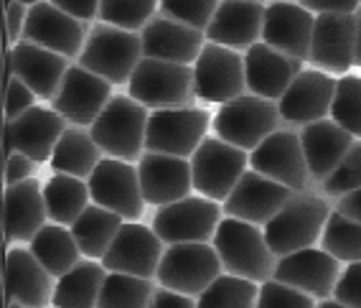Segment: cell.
<instances>
[{"instance_id": "obj_1", "label": "cell", "mask_w": 361, "mask_h": 308, "mask_svg": "<svg viewBox=\"0 0 361 308\" xmlns=\"http://www.w3.org/2000/svg\"><path fill=\"white\" fill-rule=\"evenodd\" d=\"M334 206L336 204H331L329 196H323L321 191H295V196L262 227L272 252L283 257L321 244Z\"/></svg>"}, {"instance_id": "obj_2", "label": "cell", "mask_w": 361, "mask_h": 308, "mask_svg": "<svg viewBox=\"0 0 361 308\" xmlns=\"http://www.w3.org/2000/svg\"><path fill=\"white\" fill-rule=\"evenodd\" d=\"M212 244L219 252L224 273L247 278V280L264 283L275 278L278 255L267 244L264 230L245 219L224 217Z\"/></svg>"}, {"instance_id": "obj_3", "label": "cell", "mask_w": 361, "mask_h": 308, "mask_svg": "<svg viewBox=\"0 0 361 308\" xmlns=\"http://www.w3.org/2000/svg\"><path fill=\"white\" fill-rule=\"evenodd\" d=\"M150 109L130 95H112L99 117L92 122V138L107 158L137 163L145 153Z\"/></svg>"}, {"instance_id": "obj_4", "label": "cell", "mask_w": 361, "mask_h": 308, "mask_svg": "<svg viewBox=\"0 0 361 308\" xmlns=\"http://www.w3.org/2000/svg\"><path fill=\"white\" fill-rule=\"evenodd\" d=\"M142 57L145 54H142L140 31H128V28L94 20L90 23V33L77 64L112 84H128Z\"/></svg>"}, {"instance_id": "obj_5", "label": "cell", "mask_w": 361, "mask_h": 308, "mask_svg": "<svg viewBox=\"0 0 361 308\" xmlns=\"http://www.w3.org/2000/svg\"><path fill=\"white\" fill-rule=\"evenodd\" d=\"M283 125L285 120L280 115L278 100H267L252 92L219 105L212 120L214 135L237 148H245L250 153Z\"/></svg>"}, {"instance_id": "obj_6", "label": "cell", "mask_w": 361, "mask_h": 308, "mask_svg": "<svg viewBox=\"0 0 361 308\" xmlns=\"http://www.w3.org/2000/svg\"><path fill=\"white\" fill-rule=\"evenodd\" d=\"M128 95L148 109L188 107L196 100L194 66L142 57L128 82Z\"/></svg>"}, {"instance_id": "obj_7", "label": "cell", "mask_w": 361, "mask_h": 308, "mask_svg": "<svg viewBox=\"0 0 361 308\" xmlns=\"http://www.w3.org/2000/svg\"><path fill=\"white\" fill-rule=\"evenodd\" d=\"M221 273H224V265L212 242H178L166 244V252L155 273V283L168 290L196 298Z\"/></svg>"}, {"instance_id": "obj_8", "label": "cell", "mask_w": 361, "mask_h": 308, "mask_svg": "<svg viewBox=\"0 0 361 308\" xmlns=\"http://www.w3.org/2000/svg\"><path fill=\"white\" fill-rule=\"evenodd\" d=\"M247 168H250V150L221 141L219 135H209L191 155L194 191L224 204L239 179L247 174Z\"/></svg>"}, {"instance_id": "obj_9", "label": "cell", "mask_w": 361, "mask_h": 308, "mask_svg": "<svg viewBox=\"0 0 361 308\" xmlns=\"http://www.w3.org/2000/svg\"><path fill=\"white\" fill-rule=\"evenodd\" d=\"M212 112L196 105L171 109H150L145 150L191 158L196 148L209 138Z\"/></svg>"}, {"instance_id": "obj_10", "label": "cell", "mask_w": 361, "mask_h": 308, "mask_svg": "<svg viewBox=\"0 0 361 308\" xmlns=\"http://www.w3.org/2000/svg\"><path fill=\"white\" fill-rule=\"evenodd\" d=\"M221 219H224V206L194 191L173 204L158 206L150 227L166 244L212 242Z\"/></svg>"}, {"instance_id": "obj_11", "label": "cell", "mask_w": 361, "mask_h": 308, "mask_svg": "<svg viewBox=\"0 0 361 308\" xmlns=\"http://www.w3.org/2000/svg\"><path fill=\"white\" fill-rule=\"evenodd\" d=\"M196 100L209 105H224L247 92L245 52L207 41L194 61Z\"/></svg>"}, {"instance_id": "obj_12", "label": "cell", "mask_w": 361, "mask_h": 308, "mask_svg": "<svg viewBox=\"0 0 361 308\" xmlns=\"http://www.w3.org/2000/svg\"><path fill=\"white\" fill-rule=\"evenodd\" d=\"M250 168L270 176L278 184L290 186L293 191H308L313 186L303 141H300V130L290 128V125H283L280 130H275L270 138H264L252 150Z\"/></svg>"}, {"instance_id": "obj_13", "label": "cell", "mask_w": 361, "mask_h": 308, "mask_svg": "<svg viewBox=\"0 0 361 308\" xmlns=\"http://www.w3.org/2000/svg\"><path fill=\"white\" fill-rule=\"evenodd\" d=\"M87 184L94 204L117 212L125 222H140L145 212V196H142L137 163L104 155Z\"/></svg>"}, {"instance_id": "obj_14", "label": "cell", "mask_w": 361, "mask_h": 308, "mask_svg": "<svg viewBox=\"0 0 361 308\" xmlns=\"http://www.w3.org/2000/svg\"><path fill=\"white\" fill-rule=\"evenodd\" d=\"M66 128H69V122L54 107L33 105L20 117L3 122V158L13 150H20V153L31 155L36 163L51 161L54 148L61 141Z\"/></svg>"}, {"instance_id": "obj_15", "label": "cell", "mask_w": 361, "mask_h": 308, "mask_svg": "<svg viewBox=\"0 0 361 308\" xmlns=\"http://www.w3.org/2000/svg\"><path fill=\"white\" fill-rule=\"evenodd\" d=\"M112 87L115 84L102 79L94 71L84 69L82 64H74L66 69L64 79L59 84V92L54 95L51 107L64 117L69 125H82L92 128V122L97 120L104 105L110 102Z\"/></svg>"}, {"instance_id": "obj_16", "label": "cell", "mask_w": 361, "mask_h": 308, "mask_svg": "<svg viewBox=\"0 0 361 308\" xmlns=\"http://www.w3.org/2000/svg\"><path fill=\"white\" fill-rule=\"evenodd\" d=\"M87 33H90V26L84 20L66 13L64 8L54 6L51 0H41L28 11L26 31L20 41L39 44L77 61L84 49V41H87Z\"/></svg>"}, {"instance_id": "obj_17", "label": "cell", "mask_w": 361, "mask_h": 308, "mask_svg": "<svg viewBox=\"0 0 361 308\" xmlns=\"http://www.w3.org/2000/svg\"><path fill=\"white\" fill-rule=\"evenodd\" d=\"M336 79L329 71H321L316 66H305L293 84L285 90V95L278 100L280 115L285 125L290 128H303L310 122L331 117V105L336 95Z\"/></svg>"}, {"instance_id": "obj_18", "label": "cell", "mask_w": 361, "mask_h": 308, "mask_svg": "<svg viewBox=\"0 0 361 308\" xmlns=\"http://www.w3.org/2000/svg\"><path fill=\"white\" fill-rule=\"evenodd\" d=\"M341 265L343 263H338L321 244H313V247H303L278 257L275 280L288 283L293 288L313 295L316 301H326V298H334L336 283L343 270Z\"/></svg>"}, {"instance_id": "obj_19", "label": "cell", "mask_w": 361, "mask_h": 308, "mask_svg": "<svg viewBox=\"0 0 361 308\" xmlns=\"http://www.w3.org/2000/svg\"><path fill=\"white\" fill-rule=\"evenodd\" d=\"M356 13H318L308 66L341 77L354 69Z\"/></svg>"}, {"instance_id": "obj_20", "label": "cell", "mask_w": 361, "mask_h": 308, "mask_svg": "<svg viewBox=\"0 0 361 308\" xmlns=\"http://www.w3.org/2000/svg\"><path fill=\"white\" fill-rule=\"evenodd\" d=\"M163 252H166V242L158 237L153 227L140 222H125L107 255L102 257V265L110 273H128V276L155 280Z\"/></svg>"}, {"instance_id": "obj_21", "label": "cell", "mask_w": 361, "mask_h": 308, "mask_svg": "<svg viewBox=\"0 0 361 308\" xmlns=\"http://www.w3.org/2000/svg\"><path fill=\"white\" fill-rule=\"evenodd\" d=\"M313 31H316V13L300 6L298 0H270L264 8L262 41L305 64L310 59Z\"/></svg>"}, {"instance_id": "obj_22", "label": "cell", "mask_w": 361, "mask_h": 308, "mask_svg": "<svg viewBox=\"0 0 361 308\" xmlns=\"http://www.w3.org/2000/svg\"><path fill=\"white\" fill-rule=\"evenodd\" d=\"M295 196L290 186L278 184L270 176L259 174L255 168H247V174L239 179L229 199L224 201V217L245 219L252 225L264 227L288 201Z\"/></svg>"}, {"instance_id": "obj_23", "label": "cell", "mask_w": 361, "mask_h": 308, "mask_svg": "<svg viewBox=\"0 0 361 308\" xmlns=\"http://www.w3.org/2000/svg\"><path fill=\"white\" fill-rule=\"evenodd\" d=\"M137 174H140L145 204L166 206L194 194L191 158L145 150L137 161Z\"/></svg>"}, {"instance_id": "obj_24", "label": "cell", "mask_w": 361, "mask_h": 308, "mask_svg": "<svg viewBox=\"0 0 361 308\" xmlns=\"http://www.w3.org/2000/svg\"><path fill=\"white\" fill-rule=\"evenodd\" d=\"M49 222L44 184L36 176L3 189V237L8 244H28Z\"/></svg>"}, {"instance_id": "obj_25", "label": "cell", "mask_w": 361, "mask_h": 308, "mask_svg": "<svg viewBox=\"0 0 361 308\" xmlns=\"http://www.w3.org/2000/svg\"><path fill=\"white\" fill-rule=\"evenodd\" d=\"M3 283L6 298H18L26 308H49L56 290V278L39 263L31 247H8Z\"/></svg>"}, {"instance_id": "obj_26", "label": "cell", "mask_w": 361, "mask_h": 308, "mask_svg": "<svg viewBox=\"0 0 361 308\" xmlns=\"http://www.w3.org/2000/svg\"><path fill=\"white\" fill-rule=\"evenodd\" d=\"M305 61L278 52L275 46L257 41L245 52V71H247V92L267 100H280L293 79L305 69Z\"/></svg>"}, {"instance_id": "obj_27", "label": "cell", "mask_w": 361, "mask_h": 308, "mask_svg": "<svg viewBox=\"0 0 361 308\" xmlns=\"http://www.w3.org/2000/svg\"><path fill=\"white\" fill-rule=\"evenodd\" d=\"M264 8L267 3L262 0H221L212 23L204 31L207 41L247 52L250 46L262 41Z\"/></svg>"}, {"instance_id": "obj_28", "label": "cell", "mask_w": 361, "mask_h": 308, "mask_svg": "<svg viewBox=\"0 0 361 308\" xmlns=\"http://www.w3.org/2000/svg\"><path fill=\"white\" fill-rule=\"evenodd\" d=\"M140 39L142 54L148 59H161V61H176V64L194 66L201 49L207 44V33L158 13L140 31Z\"/></svg>"}, {"instance_id": "obj_29", "label": "cell", "mask_w": 361, "mask_h": 308, "mask_svg": "<svg viewBox=\"0 0 361 308\" xmlns=\"http://www.w3.org/2000/svg\"><path fill=\"white\" fill-rule=\"evenodd\" d=\"M6 52L11 57V61H13L16 77L23 79L39 95V100H46V102L54 100L66 69L74 64L71 59L61 57V54L51 52V49H44L39 44H28V41H18Z\"/></svg>"}, {"instance_id": "obj_30", "label": "cell", "mask_w": 361, "mask_h": 308, "mask_svg": "<svg viewBox=\"0 0 361 308\" xmlns=\"http://www.w3.org/2000/svg\"><path fill=\"white\" fill-rule=\"evenodd\" d=\"M300 130V141H303L305 161L310 168V179L313 184H323L331 174L336 171V166L343 161V155L351 150V146L356 143V135H351L346 128H341L334 117L326 120L310 122L303 125Z\"/></svg>"}, {"instance_id": "obj_31", "label": "cell", "mask_w": 361, "mask_h": 308, "mask_svg": "<svg viewBox=\"0 0 361 308\" xmlns=\"http://www.w3.org/2000/svg\"><path fill=\"white\" fill-rule=\"evenodd\" d=\"M107 273L110 270L104 268L102 260H82L69 273L56 278L51 308H97Z\"/></svg>"}, {"instance_id": "obj_32", "label": "cell", "mask_w": 361, "mask_h": 308, "mask_svg": "<svg viewBox=\"0 0 361 308\" xmlns=\"http://www.w3.org/2000/svg\"><path fill=\"white\" fill-rule=\"evenodd\" d=\"M104 158L102 148L94 143L90 128L82 125H69L61 135V141L56 143L51 155V168L56 174H71L79 179H90L92 171L99 166Z\"/></svg>"}, {"instance_id": "obj_33", "label": "cell", "mask_w": 361, "mask_h": 308, "mask_svg": "<svg viewBox=\"0 0 361 308\" xmlns=\"http://www.w3.org/2000/svg\"><path fill=\"white\" fill-rule=\"evenodd\" d=\"M125 219L120 217L112 209H104V206L94 204L92 201L79 219L71 225V232H74V239H77L79 250H82L84 257L90 260H102L107 255V250L115 242L117 232L123 230Z\"/></svg>"}, {"instance_id": "obj_34", "label": "cell", "mask_w": 361, "mask_h": 308, "mask_svg": "<svg viewBox=\"0 0 361 308\" xmlns=\"http://www.w3.org/2000/svg\"><path fill=\"white\" fill-rule=\"evenodd\" d=\"M44 201L51 222L71 227L79 219V214L92 204L90 184H87V179H79V176L54 171L44 181Z\"/></svg>"}, {"instance_id": "obj_35", "label": "cell", "mask_w": 361, "mask_h": 308, "mask_svg": "<svg viewBox=\"0 0 361 308\" xmlns=\"http://www.w3.org/2000/svg\"><path fill=\"white\" fill-rule=\"evenodd\" d=\"M28 247L54 278H61L64 273H69L74 265L82 263L84 257L77 239H74L71 227L56 225V222H49V225L41 227L39 235L28 242Z\"/></svg>"}, {"instance_id": "obj_36", "label": "cell", "mask_w": 361, "mask_h": 308, "mask_svg": "<svg viewBox=\"0 0 361 308\" xmlns=\"http://www.w3.org/2000/svg\"><path fill=\"white\" fill-rule=\"evenodd\" d=\"M259 283L221 273L204 293L196 295V308H255Z\"/></svg>"}, {"instance_id": "obj_37", "label": "cell", "mask_w": 361, "mask_h": 308, "mask_svg": "<svg viewBox=\"0 0 361 308\" xmlns=\"http://www.w3.org/2000/svg\"><path fill=\"white\" fill-rule=\"evenodd\" d=\"M155 288L150 278L128 276V273H107L99 293L97 308H148Z\"/></svg>"}, {"instance_id": "obj_38", "label": "cell", "mask_w": 361, "mask_h": 308, "mask_svg": "<svg viewBox=\"0 0 361 308\" xmlns=\"http://www.w3.org/2000/svg\"><path fill=\"white\" fill-rule=\"evenodd\" d=\"M321 247L343 265L361 263V222L346 217L334 206L326 230H323Z\"/></svg>"}, {"instance_id": "obj_39", "label": "cell", "mask_w": 361, "mask_h": 308, "mask_svg": "<svg viewBox=\"0 0 361 308\" xmlns=\"http://www.w3.org/2000/svg\"><path fill=\"white\" fill-rule=\"evenodd\" d=\"M161 11V0H102L99 3V18L110 26L142 31Z\"/></svg>"}, {"instance_id": "obj_40", "label": "cell", "mask_w": 361, "mask_h": 308, "mask_svg": "<svg viewBox=\"0 0 361 308\" xmlns=\"http://www.w3.org/2000/svg\"><path fill=\"white\" fill-rule=\"evenodd\" d=\"M331 117L351 135L361 138V74H341L336 79Z\"/></svg>"}, {"instance_id": "obj_41", "label": "cell", "mask_w": 361, "mask_h": 308, "mask_svg": "<svg viewBox=\"0 0 361 308\" xmlns=\"http://www.w3.org/2000/svg\"><path fill=\"white\" fill-rule=\"evenodd\" d=\"M323 196H329L331 201L341 199L346 194L361 189V138H356V143L351 146L343 161L336 166V171L329 176V179L318 184Z\"/></svg>"}, {"instance_id": "obj_42", "label": "cell", "mask_w": 361, "mask_h": 308, "mask_svg": "<svg viewBox=\"0 0 361 308\" xmlns=\"http://www.w3.org/2000/svg\"><path fill=\"white\" fill-rule=\"evenodd\" d=\"M219 3L221 0H161V11L158 13L180 20L186 26L199 28V31H207Z\"/></svg>"}, {"instance_id": "obj_43", "label": "cell", "mask_w": 361, "mask_h": 308, "mask_svg": "<svg viewBox=\"0 0 361 308\" xmlns=\"http://www.w3.org/2000/svg\"><path fill=\"white\" fill-rule=\"evenodd\" d=\"M316 306L318 301L313 295L272 278V280L259 283V295L255 308H316Z\"/></svg>"}, {"instance_id": "obj_44", "label": "cell", "mask_w": 361, "mask_h": 308, "mask_svg": "<svg viewBox=\"0 0 361 308\" xmlns=\"http://www.w3.org/2000/svg\"><path fill=\"white\" fill-rule=\"evenodd\" d=\"M36 100H39V95L16 74L11 77V82L3 84V112H6V120H16L23 112H28L36 105Z\"/></svg>"}, {"instance_id": "obj_45", "label": "cell", "mask_w": 361, "mask_h": 308, "mask_svg": "<svg viewBox=\"0 0 361 308\" xmlns=\"http://www.w3.org/2000/svg\"><path fill=\"white\" fill-rule=\"evenodd\" d=\"M334 298L348 308H361V263L343 265L338 283H336Z\"/></svg>"}, {"instance_id": "obj_46", "label": "cell", "mask_w": 361, "mask_h": 308, "mask_svg": "<svg viewBox=\"0 0 361 308\" xmlns=\"http://www.w3.org/2000/svg\"><path fill=\"white\" fill-rule=\"evenodd\" d=\"M36 168H39V163L33 161L31 155L20 153V150H13L11 155L3 158V181H6V186L20 184V181H28L36 176Z\"/></svg>"}, {"instance_id": "obj_47", "label": "cell", "mask_w": 361, "mask_h": 308, "mask_svg": "<svg viewBox=\"0 0 361 308\" xmlns=\"http://www.w3.org/2000/svg\"><path fill=\"white\" fill-rule=\"evenodd\" d=\"M28 11H31V6L20 3V0H8L6 3V49H11L23 39Z\"/></svg>"}, {"instance_id": "obj_48", "label": "cell", "mask_w": 361, "mask_h": 308, "mask_svg": "<svg viewBox=\"0 0 361 308\" xmlns=\"http://www.w3.org/2000/svg\"><path fill=\"white\" fill-rule=\"evenodd\" d=\"M54 6L64 8L66 13L77 16L84 23H94L99 18V3L102 0H51Z\"/></svg>"}, {"instance_id": "obj_49", "label": "cell", "mask_w": 361, "mask_h": 308, "mask_svg": "<svg viewBox=\"0 0 361 308\" xmlns=\"http://www.w3.org/2000/svg\"><path fill=\"white\" fill-rule=\"evenodd\" d=\"M313 13H356L361 8V0H298Z\"/></svg>"}, {"instance_id": "obj_50", "label": "cell", "mask_w": 361, "mask_h": 308, "mask_svg": "<svg viewBox=\"0 0 361 308\" xmlns=\"http://www.w3.org/2000/svg\"><path fill=\"white\" fill-rule=\"evenodd\" d=\"M148 308H196V298L183 293H176V290H168L163 285H158L150 298Z\"/></svg>"}, {"instance_id": "obj_51", "label": "cell", "mask_w": 361, "mask_h": 308, "mask_svg": "<svg viewBox=\"0 0 361 308\" xmlns=\"http://www.w3.org/2000/svg\"><path fill=\"white\" fill-rule=\"evenodd\" d=\"M334 204H336V209H338V212H343L346 217L361 222V189L346 194V196H341V199H336Z\"/></svg>"}, {"instance_id": "obj_52", "label": "cell", "mask_w": 361, "mask_h": 308, "mask_svg": "<svg viewBox=\"0 0 361 308\" xmlns=\"http://www.w3.org/2000/svg\"><path fill=\"white\" fill-rule=\"evenodd\" d=\"M354 66L361 69V8L356 11V59H354Z\"/></svg>"}, {"instance_id": "obj_53", "label": "cell", "mask_w": 361, "mask_h": 308, "mask_svg": "<svg viewBox=\"0 0 361 308\" xmlns=\"http://www.w3.org/2000/svg\"><path fill=\"white\" fill-rule=\"evenodd\" d=\"M316 308H348V306H343V303L336 301V298H326V301H318Z\"/></svg>"}, {"instance_id": "obj_54", "label": "cell", "mask_w": 361, "mask_h": 308, "mask_svg": "<svg viewBox=\"0 0 361 308\" xmlns=\"http://www.w3.org/2000/svg\"><path fill=\"white\" fill-rule=\"evenodd\" d=\"M6 308H26L18 298H6Z\"/></svg>"}, {"instance_id": "obj_55", "label": "cell", "mask_w": 361, "mask_h": 308, "mask_svg": "<svg viewBox=\"0 0 361 308\" xmlns=\"http://www.w3.org/2000/svg\"><path fill=\"white\" fill-rule=\"evenodd\" d=\"M8 3V0H6ZM20 3H26V6H36V3H41V0H20Z\"/></svg>"}, {"instance_id": "obj_56", "label": "cell", "mask_w": 361, "mask_h": 308, "mask_svg": "<svg viewBox=\"0 0 361 308\" xmlns=\"http://www.w3.org/2000/svg\"><path fill=\"white\" fill-rule=\"evenodd\" d=\"M262 3H264V0H262Z\"/></svg>"}]
</instances>
